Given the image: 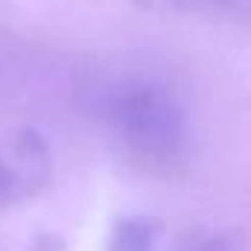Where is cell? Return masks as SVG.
I'll list each match as a JSON object with an SVG mask.
<instances>
[{
  "instance_id": "1",
  "label": "cell",
  "mask_w": 251,
  "mask_h": 251,
  "mask_svg": "<svg viewBox=\"0 0 251 251\" xmlns=\"http://www.w3.org/2000/svg\"><path fill=\"white\" fill-rule=\"evenodd\" d=\"M102 123L123 158L152 176H173L187 164L190 120L173 91L155 82H126L102 102Z\"/></svg>"
},
{
  "instance_id": "2",
  "label": "cell",
  "mask_w": 251,
  "mask_h": 251,
  "mask_svg": "<svg viewBox=\"0 0 251 251\" xmlns=\"http://www.w3.org/2000/svg\"><path fill=\"white\" fill-rule=\"evenodd\" d=\"M50 178L47 143L38 131L24 128L12 143V158L0 155V207L32 199Z\"/></svg>"
},
{
  "instance_id": "3",
  "label": "cell",
  "mask_w": 251,
  "mask_h": 251,
  "mask_svg": "<svg viewBox=\"0 0 251 251\" xmlns=\"http://www.w3.org/2000/svg\"><path fill=\"white\" fill-rule=\"evenodd\" d=\"M170 6L225 29L251 32V0H170Z\"/></svg>"
},
{
  "instance_id": "4",
  "label": "cell",
  "mask_w": 251,
  "mask_h": 251,
  "mask_svg": "<svg viewBox=\"0 0 251 251\" xmlns=\"http://www.w3.org/2000/svg\"><path fill=\"white\" fill-rule=\"evenodd\" d=\"M158 237H161V222L155 216H143V213L120 216L111 225L105 251H155Z\"/></svg>"
},
{
  "instance_id": "5",
  "label": "cell",
  "mask_w": 251,
  "mask_h": 251,
  "mask_svg": "<svg viewBox=\"0 0 251 251\" xmlns=\"http://www.w3.org/2000/svg\"><path fill=\"white\" fill-rule=\"evenodd\" d=\"M178 251H240V246L219 231H190L178 243Z\"/></svg>"
}]
</instances>
